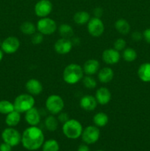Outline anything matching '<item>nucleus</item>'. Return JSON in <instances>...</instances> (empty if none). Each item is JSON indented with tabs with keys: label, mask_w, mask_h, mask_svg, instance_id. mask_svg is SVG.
Listing matches in <instances>:
<instances>
[{
	"label": "nucleus",
	"mask_w": 150,
	"mask_h": 151,
	"mask_svg": "<svg viewBox=\"0 0 150 151\" xmlns=\"http://www.w3.org/2000/svg\"><path fill=\"white\" fill-rule=\"evenodd\" d=\"M100 137L99 128L96 125H89L83 129L82 133V139L86 145H92L96 142Z\"/></svg>",
	"instance_id": "obj_8"
},
{
	"label": "nucleus",
	"mask_w": 150,
	"mask_h": 151,
	"mask_svg": "<svg viewBox=\"0 0 150 151\" xmlns=\"http://www.w3.org/2000/svg\"><path fill=\"white\" fill-rule=\"evenodd\" d=\"M20 47L19 38L14 36L7 37L1 44V48L3 52L6 54H13L16 52Z\"/></svg>",
	"instance_id": "obj_10"
},
{
	"label": "nucleus",
	"mask_w": 150,
	"mask_h": 151,
	"mask_svg": "<svg viewBox=\"0 0 150 151\" xmlns=\"http://www.w3.org/2000/svg\"><path fill=\"white\" fill-rule=\"evenodd\" d=\"M25 121L30 126H37L41 122V114L36 108L34 106L31 109L25 112Z\"/></svg>",
	"instance_id": "obj_15"
},
{
	"label": "nucleus",
	"mask_w": 150,
	"mask_h": 151,
	"mask_svg": "<svg viewBox=\"0 0 150 151\" xmlns=\"http://www.w3.org/2000/svg\"><path fill=\"white\" fill-rule=\"evenodd\" d=\"M83 69L77 63H70L66 66L63 72V79L69 85L79 83L84 77Z\"/></svg>",
	"instance_id": "obj_2"
},
{
	"label": "nucleus",
	"mask_w": 150,
	"mask_h": 151,
	"mask_svg": "<svg viewBox=\"0 0 150 151\" xmlns=\"http://www.w3.org/2000/svg\"><path fill=\"white\" fill-rule=\"evenodd\" d=\"M114 77V72L110 67H104L98 72V79L101 83L111 82Z\"/></svg>",
	"instance_id": "obj_19"
},
{
	"label": "nucleus",
	"mask_w": 150,
	"mask_h": 151,
	"mask_svg": "<svg viewBox=\"0 0 150 151\" xmlns=\"http://www.w3.org/2000/svg\"><path fill=\"white\" fill-rule=\"evenodd\" d=\"M44 142V134L38 126H29L21 135L23 147L28 150H37L42 147Z\"/></svg>",
	"instance_id": "obj_1"
},
{
	"label": "nucleus",
	"mask_w": 150,
	"mask_h": 151,
	"mask_svg": "<svg viewBox=\"0 0 150 151\" xmlns=\"http://www.w3.org/2000/svg\"><path fill=\"white\" fill-rule=\"evenodd\" d=\"M14 110V105L13 103L5 100L0 101V114L7 115Z\"/></svg>",
	"instance_id": "obj_30"
},
{
	"label": "nucleus",
	"mask_w": 150,
	"mask_h": 151,
	"mask_svg": "<svg viewBox=\"0 0 150 151\" xmlns=\"http://www.w3.org/2000/svg\"><path fill=\"white\" fill-rule=\"evenodd\" d=\"M102 60L108 65H114L119 62L121 58V55L118 50L114 48L107 49L104 50L101 55Z\"/></svg>",
	"instance_id": "obj_13"
},
{
	"label": "nucleus",
	"mask_w": 150,
	"mask_h": 151,
	"mask_svg": "<svg viewBox=\"0 0 150 151\" xmlns=\"http://www.w3.org/2000/svg\"><path fill=\"white\" fill-rule=\"evenodd\" d=\"M25 88L27 92L32 96L39 95L43 91V85L41 81L35 78L28 80L25 84Z\"/></svg>",
	"instance_id": "obj_14"
},
{
	"label": "nucleus",
	"mask_w": 150,
	"mask_h": 151,
	"mask_svg": "<svg viewBox=\"0 0 150 151\" xmlns=\"http://www.w3.org/2000/svg\"><path fill=\"white\" fill-rule=\"evenodd\" d=\"M90 19H91V16L86 11H78L73 16L74 22L78 25H84L88 24Z\"/></svg>",
	"instance_id": "obj_24"
},
{
	"label": "nucleus",
	"mask_w": 150,
	"mask_h": 151,
	"mask_svg": "<svg viewBox=\"0 0 150 151\" xmlns=\"http://www.w3.org/2000/svg\"><path fill=\"white\" fill-rule=\"evenodd\" d=\"M149 63H150V62H149Z\"/></svg>",
	"instance_id": "obj_43"
},
{
	"label": "nucleus",
	"mask_w": 150,
	"mask_h": 151,
	"mask_svg": "<svg viewBox=\"0 0 150 151\" xmlns=\"http://www.w3.org/2000/svg\"><path fill=\"white\" fill-rule=\"evenodd\" d=\"M138 57L136 51L134 49L128 47L124 50L123 54H122V58L126 62H132L136 60Z\"/></svg>",
	"instance_id": "obj_28"
},
{
	"label": "nucleus",
	"mask_w": 150,
	"mask_h": 151,
	"mask_svg": "<svg viewBox=\"0 0 150 151\" xmlns=\"http://www.w3.org/2000/svg\"><path fill=\"white\" fill-rule=\"evenodd\" d=\"M20 30L26 35H32L36 32V26L31 22H24L20 26Z\"/></svg>",
	"instance_id": "obj_27"
},
{
	"label": "nucleus",
	"mask_w": 150,
	"mask_h": 151,
	"mask_svg": "<svg viewBox=\"0 0 150 151\" xmlns=\"http://www.w3.org/2000/svg\"><path fill=\"white\" fill-rule=\"evenodd\" d=\"M1 41H0V46H1Z\"/></svg>",
	"instance_id": "obj_41"
},
{
	"label": "nucleus",
	"mask_w": 150,
	"mask_h": 151,
	"mask_svg": "<svg viewBox=\"0 0 150 151\" xmlns=\"http://www.w3.org/2000/svg\"><path fill=\"white\" fill-rule=\"evenodd\" d=\"M12 147L10 145L3 142L0 145V151H11Z\"/></svg>",
	"instance_id": "obj_38"
},
{
	"label": "nucleus",
	"mask_w": 150,
	"mask_h": 151,
	"mask_svg": "<svg viewBox=\"0 0 150 151\" xmlns=\"http://www.w3.org/2000/svg\"><path fill=\"white\" fill-rule=\"evenodd\" d=\"M115 28L121 35H126L130 31V25L124 19H120L115 22Z\"/></svg>",
	"instance_id": "obj_21"
},
{
	"label": "nucleus",
	"mask_w": 150,
	"mask_h": 151,
	"mask_svg": "<svg viewBox=\"0 0 150 151\" xmlns=\"http://www.w3.org/2000/svg\"><path fill=\"white\" fill-rule=\"evenodd\" d=\"M44 41V35L38 32H35L33 35H31V42L32 44L38 45V44H41Z\"/></svg>",
	"instance_id": "obj_33"
},
{
	"label": "nucleus",
	"mask_w": 150,
	"mask_h": 151,
	"mask_svg": "<svg viewBox=\"0 0 150 151\" xmlns=\"http://www.w3.org/2000/svg\"><path fill=\"white\" fill-rule=\"evenodd\" d=\"M126 41H125V40L120 38H118L117 40L115 41L114 44H113V48H114L115 50H118L119 52H120L124 50L125 47H126Z\"/></svg>",
	"instance_id": "obj_32"
},
{
	"label": "nucleus",
	"mask_w": 150,
	"mask_h": 151,
	"mask_svg": "<svg viewBox=\"0 0 150 151\" xmlns=\"http://www.w3.org/2000/svg\"><path fill=\"white\" fill-rule=\"evenodd\" d=\"M95 97L99 104L104 106L110 103L111 100V92L107 88L101 87L96 91Z\"/></svg>",
	"instance_id": "obj_17"
},
{
	"label": "nucleus",
	"mask_w": 150,
	"mask_h": 151,
	"mask_svg": "<svg viewBox=\"0 0 150 151\" xmlns=\"http://www.w3.org/2000/svg\"><path fill=\"white\" fill-rule=\"evenodd\" d=\"M88 32L91 36L99 37L104 33V24L101 19L96 17L91 18L87 25Z\"/></svg>",
	"instance_id": "obj_9"
},
{
	"label": "nucleus",
	"mask_w": 150,
	"mask_h": 151,
	"mask_svg": "<svg viewBox=\"0 0 150 151\" xmlns=\"http://www.w3.org/2000/svg\"><path fill=\"white\" fill-rule=\"evenodd\" d=\"M52 10V4L49 0H39L35 4L34 11L39 18L47 17Z\"/></svg>",
	"instance_id": "obj_11"
},
{
	"label": "nucleus",
	"mask_w": 150,
	"mask_h": 151,
	"mask_svg": "<svg viewBox=\"0 0 150 151\" xmlns=\"http://www.w3.org/2000/svg\"><path fill=\"white\" fill-rule=\"evenodd\" d=\"M93 122L96 126L98 128H101L107 125L109 122V117L107 114L104 112H98L93 117Z\"/></svg>",
	"instance_id": "obj_23"
},
{
	"label": "nucleus",
	"mask_w": 150,
	"mask_h": 151,
	"mask_svg": "<svg viewBox=\"0 0 150 151\" xmlns=\"http://www.w3.org/2000/svg\"><path fill=\"white\" fill-rule=\"evenodd\" d=\"M57 119H58L59 122H62V123H65L67 122L69 119V116L67 113L66 112L61 111L60 113L58 114V116H57Z\"/></svg>",
	"instance_id": "obj_34"
},
{
	"label": "nucleus",
	"mask_w": 150,
	"mask_h": 151,
	"mask_svg": "<svg viewBox=\"0 0 150 151\" xmlns=\"http://www.w3.org/2000/svg\"><path fill=\"white\" fill-rule=\"evenodd\" d=\"M73 47V44L71 39L61 38L57 40L54 45V51L60 55H66L71 52Z\"/></svg>",
	"instance_id": "obj_12"
},
{
	"label": "nucleus",
	"mask_w": 150,
	"mask_h": 151,
	"mask_svg": "<svg viewBox=\"0 0 150 151\" xmlns=\"http://www.w3.org/2000/svg\"><path fill=\"white\" fill-rule=\"evenodd\" d=\"M35 100L34 96L28 94H22L17 96L13 102L15 111L19 113H25L34 107Z\"/></svg>",
	"instance_id": "obj_4"
},
{
	"label": "nucleus",
	"mask_w": 150,
	"mask_h": 151,
	"mask_svg": "<svg viewBox=\"0 0 150 151\" xmlns=\"http://www.w3.org/2000/svg\"><path fill=\"white\" fill-rule=\"evenodd\" d=\"M37 30L44 35H50L57 29V23L52 19L49 17L40 18L36 24Z\"/></svg>",
	"instance_id": "obj_5"
},
{
	"label": "nucleus",
	"mask_w": 150,
	"mask_h": 151,
	"mask_svg": "<svg viewBox=\"0 0 150 151\" xmlns=\"http://www.w3.org/2000/svg\"><path fill=\"white\" fill-rule=\"evenodd\" d=\"M97 103L96 99L92 95H85L79 100V106L83 110L86 111H92L96 108Z\"/></svg>",
	"instance_id": "obj_16"
},
{
	"label": "nucleus",
	"mask_w": 150,
	"mask_h": 151,
	"mask_svg": "<svg viewBox=\"0 0 150 151\" xmlns=\"http://www.w3.org/2000/svg\"><path fill=\"white\" fill-rule=\"evenodd\" d=\"M58 122L59 121L57 119V118H56L54 115L51 114L46 116V118L44 120V125H45L46 128L49 131L53 132V131H55L57 129Z\"/></svg>",
	"instance_id": "obj_25"
},
{
	"label": "nucleus",
	"mask_w": 150,
	"mask_h": 151,
	"mask_svg": "<svg viewBox=\"0 0 150 151\" xmlns=\"http://www.w3.org/2000/svg\"><path fill=\"white\" fill-rule=\"evenodd\" d=\"M138 78L144 83L150 82V63H144L138 69Z\"/></svg>",
	"instance_id": "obj_20"
},
{
	"label": "nucleus",
	"mask_w": 150,
	"mask_h": 151,
	"mask_svg": "<svg viewBox=\"0 0 150 151\" xmlns=\"http://www.w3.org/2000/svg\"><path fill=\"white\" fill-rule=\"evenodd\" d=\"M143 38L145 40L146 42L150 44V28H147L143 32Z\"/></svg>",
	"instance_id": "obj_36"
},
{
	"label": "nucleus",
	"mask_w": 150,
	"mask_h": 151,
	"mask_svg": "<svg viewBox=\"0 0 150 151\" xmlns=\"http://www.w3.org/2000/svg\"><path fill=\"white\" fill-rule=\"evenodd\" d=\"M60 146L55 139H48L44 142L42 145L43 151H59Z\"/></svg>",
	"instance_id": "obj_29"
},
{
	"label": "nucleus",
	"mask_w": 150,
	"mask_h": 151,
	"mask_svg": "<svg viewBox=\"0 0 150 151\" xmlns=\"http://www.w3.org/2000/svg\"><path fill=\"white\" fill-rule=\"evenodd\" d=\"M3 56H4V52H3V51L1 49V50H0V62H1V60L3 59Z\"/></svg>",
	"instance_id": "obj_40"
},
{
	"label": "nucleus",
	"mask_w": 150,
	"mask_h": 151,
	"mask_svg": "<svg viewBox=\"0 0 150 151\" xmlns=\"http://www.w3.org/2000/svg\"><path fill=\"white\" fill-rule=\"evenodd\" d=\"M1 139L4 142L10 145L11 147L19 145L21 142V135L19 131L13 128V127L5 128L2 131Z\"/></svg>",
	"instance_id": "obj_7"
},
{
	"label": "nucleus",
	"mask_w": 150,
	"mask_h": 151,
	"mask_svg": "<svg viewBox=\"0 0 150 151\" xmlns=\"http://www.w3.org/2000/svg\"><path fill=\"white\" fill-rule=\"evenodd\" d=\"M99 62L96 59H88L84 63L83 72L86 75H94L99 72Z\"/></svg>",
	"instance_id": "obj_18"
},
{
	"label": "nucleus",
	"mask_w": 150,
	"mask_h": 151,
	"mask_svg": "<svg viewBox=\"0 0 150 151\" xmlns=\"http://www.w3.org/2000/svg\"><path fill=\"white\" fill-rule=\"evenodd\" d=\"M94 17L101 19V17L103 15L102 8H101V7H96L94 10Z\"/></svg>",
	"instance_id": "obj_37"
},
{
	"label": "nucleus",
	"mask_w": 150,
	"mask_h": 151,
	"mask_svg": "<svg viewBox=\"0 0 150 151\" xmlns=\"http://www.w3.org/2000/svg\"><path fill=\"white\" fill-rule=\"evenodd\" d=\"M21 121V113L13 111L10 112L5 118V123L7 124V126L9 127H15L19 124Z\"/></svg>",
	"instance_id": "obj_22"
},
{
	"label": "nucleus",
	"mask_w": 150,
	"mask_h": 151,
	"mask_svg": "<svg viewBox=\"0 0 150 151\" xmlns=\"http://www.w3.org/2000/svg\"><path fill=\"white\" fill-rule=\"evenodd\" d=\"M77 151H90V149L89 147H88V145L82 144L79 146Z\"/></svg>",
	"instance_id": "obj_39"
},
{
	"label": "nucleus",
	"mask_w": 150,
	"mask_h": 151,
	"mask_svg": "<svg viewBox=\"0 0 150 151\" xmlns=\"http://www.w3.org/2000/svg\"><path fill=\"white\" fill-rule=\"evenodd\" d=\"M82 83L85 88L88 89L95 88L97 86V82L91 75H86L82 78Z\"/></svg>",
	"instance_id": "obj_31"
},
{
	"label": "nucleus",
	"mask_w": 150,
	"mask_h": 151,
	"mask_svg": "<svg viewBox=\"0 0 150 151\" xmlns=\"http://www.w3.org/2000/svg\"><path fill=\"white\" fill-rule=\"evenodd\" d=\"M58 32L61 38L70 39L74 35V29L71 25L67 24H62L58 27Z\"/></svg>",
	"instance_id": "obj_26"
},
{
	"label": "nucleus",
	"mask_w": 150,
	"mask_h": 151,
	"mask_svg": "<svg viewBox=\"0 0 150 151\" xmlns=\"http://www.w3.org/2000/svg\"><path fill=\"white\" fill-rule=\"evenodd\" d=\"M96 151H103V150H96Z\"/></svg>",
	"instance_id": "obj_42"
},
{
	"label": "nucleus",
	"mask_w": 150,
	"mask_h": 151,
	"mask_svg": "<svg viewBox=\"0 0 150 151\" xmlns=\"http://www.w3.org/2000/svg\"><path fill=\"white\" fill-rule=\"evenodd\" d=\"M64 101L60 96L51 94L46 100V108L50 114L53 115L58 114L64 109Z\"/></svg>",
	"instance_id": "obj_6"
},
{
	"label": "nucleus",
	"mask_w": 150,
	"mask_h": 151,
	"mask_svg": "<svg viewBox=\"0 0 150 151\" xmlns=\"http://www.w3.org/2000/svg\"><path fill=\"white\" fill-rule=\"evenodd\" d=\"M63 133L68 139H76L82 135L83 128L80 122L74 119H69L67 122L63 123Z\"/></svg>",
	"instance_id": "obj_3"
},
{
	"label": "nucleus",
	"mask_w": 150,
	"mask_h": 151,
	"mask_svg": "<svg viewBox=\"0 0 150 151\" xmlns=\"http://www.w3.org/2000/svg\"><path fill=\"white\" fill-rule=\"evenodd\" d=\"M132 39L135 41H140L141 40H142L143 38V33H141V32H138V31H135L132 33Z\"/></svg>",
	"instance_id": "obj_35"
}]
</instances>
